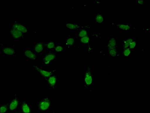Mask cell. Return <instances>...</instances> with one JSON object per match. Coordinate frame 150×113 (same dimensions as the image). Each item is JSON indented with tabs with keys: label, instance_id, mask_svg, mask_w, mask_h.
Instances as JSON below:
<instances>
[{
	"label": "cell",
	"instance_id": "1",
	"mask_svg": "<svg viewBox=\"0 0 150 113\" xmlns=\"http://www.w3.org/2000/svg\"><path fill=\"white\" fill-rule=\"evenodd\" d=\"M52 98L51 97L44 96L37 102H34L36 106V111L38 112H48L52 109Z\"/></svg>",
	"mask_w": 150,
	"mask_h": 113
},
{
	"label": "cell",
	"instance_id": "2",
	"mask_svg": "<svg viewBox=\"0 0 150 113\" xmlns=\"http://www.w3.org/2000/svg\"><path fill=\"white\" fill-rule=\"evenodd\" d=\"M82 83L86 90L93 87L94 84V74L92 66H87L82 75Z\"/></svg>",
	"mask_w": 150,
	"mask_h": 113
},
{
	"label": "cell",
	"instance_id": "3",
	"mask_svg": "<svg viewBox=\"0 0 150 113\" xmlns=\"http://www.w3.org/2000/svg\"><path fill=\"white\" fill-rule=\"evenodd\" d=\"M1 51L2 54L7 57H17L21 54L22 51H18L14 44L7 45L1 43Z\"/></svg>",
	"mask_w": 150,
	"mask_h": 113
},
{
	"label": "cell",
	"instance_id": "4",
	"mask_svg": "<svg viewBox=\"0 0 150 113\" xmlns=\"http://www.w3.org/2000/svg\"><path fill=\"white\" fill-rule=\"evenodd\" d=\"M33 69L39 75V76L43 81H45L54 73L57 72L56 68H52L50 69H43L39 65L36 64L33 65Z\"/></svg>",
	"mask_w": 150,
	"mask_h": 113
},
{
	"label": "cell",
	"instance_id": "5",
	"mask_svg": "<svg viewBox=\"0 0 150 113\" xmlns=\"http://www.w3.org/2000/svg\"><path fill=\"white\" fill-rule=\"evenodd\" d=\"M57 60V54L53 51H46L42 57L43 66H50Z\"/></svg>",
	"mask_w": 150,
	"mask_h": 113
},
{
	"label": "cell",
	"instance_id": "6",
	"mask_svg": "<svg viewBox=\"0 0 150 113\" xmlns=\"http://www.w3.org/2000/svg\"><path fill=\"white\" fill-rule=\"evenodd\" d=\"M21 97L18 94H15L13 97L9 100L8 103L9 106V112L12 113H19L20 107Z\"/></svg>",
	"mask_w": 150,
	"mask_h": 113
},
{
	"label": "cell",
	"instance_id": "7",
	"mask_svg": "<svg viewBox=\"0 0 150 113\" xmlns=\"http://www.w3.org/2000/svg\"><path fill=\"white\" fill-rule=\"evenodd\" d=\"M64 26L66 29L71 31H77L81 28H85L91 30V28L90 25L80 24L74 21H67L64 23Z\"/></svg>",
	"mask_w": 150,
	"mask_h": 113
},
{
	"label": "cell",
	"instance_id": "8",
	"mask_svg": "<svg viewBox=\"0 0 150 113\" xmlns=\"http://www.w3.org/2000/svg\"><path fill=\"white\" fill-rule=\"evenodd\" d=\"M9 34L10 37L16 43L20 40L25 39V34L14 28L10 26L9 28Z\"/></svg>",
	"mask_w": 150,
	"mask_h": 113
},
{
	"label": "cell",
	"instance_id": "9",
	"mask_svg": "<svg viewBox=\"0 0 150 113\" xmlns=\"http://www.w3.org/2000/svg\"><path fill=\"white\" fill-rule=\"evenodd\" d=\"M60 79L58 76L53 74L45 81V83L49 89L55 90L58 85Z\"/></svg>",
	"mask_w": 150,
	"mask_h": 113
},
{
	"label": "cell",
	"instance_id": "10",
	"mask_svg": "<svg viewBox=\"0 0 150 113\" xmlns=\"http://www.w3.org/2000/svg\"><path fill=\"white\" fill-rule=\"evenodd\" d=\"M11 26L23 33L25 35H28L30 32V28L28 27L27 25L21 21H13L12 22Z\"/></svg>",
	"mask_w": 150,
	"mask_h": 113
},
{
	"label": "cell",
	"instance_id": "11",
	"mask_svg": "<svg viewBox=\"0 0 150 113\" xmlns=\"http://www.w3.org/2000/svg\"><path fill=\"white\" fill-rule=\"evenodd\" d=\"M21 54L23 57L28 60L35 61L39 59L38 54H37L32 48H25L22 51Z\"/></svg>",
	"mask_w": 150,
	"mask_h": 113
},
{
	"label": "cell",
	"instance_id": "12",
	"mask_svg": "<svg viewBox=\"0 0 150 113\" xmlns=\"http://www.w3.org/2000/svg\"><path fill=\"white\" fill-rule=\"evenodd\" d=\"M77 42V38L76 36L72 33H67L64 44L67 48H74Z\"/></svg>",
	"mask_w": 150,
	"mask_h": 113
},
{
	"label": "cell",
	"instance_id": "13",
	"mask_svg": "<svg viewBox=\"0 0 150 113\" xmlns=\"http://www.w3.org/2000/svg\"><path fill=\"white\" fill-rule=\"evenodd\" d=\"M32 49L38 54H43L46 51L45 42L39 40L34 43Z\"/></svg>",
	"mask_w": 150,
	"mask_h": 113
},
{
	"label": "cell",
	"instance_id": "14",
	"mask_svg": "<svg viewBox=\"0 0 150 113\" xmlns=\"http://www.w3.org/2000/svg\"><path fill=\"white\" fill-rule=\"evenodd\" d=\"M33 111V106L27 100H22L19 113H31Z\"/></svg>",
	"mask_w": 150,
	"mask_h": 113
},
{
	"label": "cell",
	"instance_id": "15",
	"mask_svg": "<svg viewBox=\"0 0 150 113\" xmlns=\"http://www.w3.org/2000/svg\"><path fill=\"white\" fill-rule=\"evenodd\" d=\"M105 48L106 50L118 48L117 40L113 34L109 35L108 39L106 40Z\"/></svg>",
	"mask_w": 150,
	"mask_h": 113
},
{
	"label": "cell",
	"instance_id": "16",
	"mask_svg": "<svg viewBox=\"0 0 150 113\" xmlns=\"http://www.w3.org/2000/svg\"><path fill=\"white\" fill-rule=\"evenodd\" d=\"M111 24H114V27H117L118 30H123L124 31H131L132 30H136L137 26H134L132 25L127 24L123 22H118L117 23H112Z\"/></svg>",
	"mask_w": 150,
	"mask_h": 113
},
{
	"label": "cell",
	"instance_id": "17",
	"mask_svg": "<svg viewBox=\"0 0 150 113\" xmlns=\"http://www.w3.org/2000/svg\"><path fill=\"white\" fill-rule=\"evenodd\" d=\"M94 24H104L106 21V16L102 12H97L94 16Z\"/></svg>",
	"mask_w": 150,
	"mask_h": 113
},
{
	"label": "cell",
	"instance_id": "18",
	"mask_svg": "<svg viewBox=\"0 0 150 113\" xmlns=\"http://www.w3.org/2000/svg\"><path fill=\"white\" fill-rule=\"evenodd\" d=\"M88 31L89 30L85 28H81L77 30L76 35L77 40L89 35Z\"/></svg>",
	"mask_w": 150,
	"mask_h": 113
},
{
	"label": "cell",
	"instance_id": "19",
	"mask_svg": "<svg viewBox=\"0 0 150 113\" xmlns=\"http://www.w3.org/2000/svg\"><path fill=\"white\" fill-rule=\"evenodd\" d=\"M77 42L78 43L79 45H86L90 44L91 42V37L89 35L84 37L81 38L77 40Z\"/></svg>",
	"mask_w": 150,
	"mask_h": 113
},
{
	"label": "cell",
	"instance_id": "20",
	"mask_svg": "<svg viewBox=\"0 0 150 113\" xmlns=\"http://www.w3.org/2000/svg\"><path fill=\"white\" fill-rule=\"evenodd\" d=\"M46 51H53L57 46L56 41L53 39H50L48 41L45 42Z\"/></svg>",
	"mask_w": 150,
	"mask_h": 113
},
{
	"label": "cell",
	"instance_id": "21",
	"mask_svg": "<svg viewBox=\"0 0 150 113\" xmlns=\"http://www.w3.org/2000/svg\"><path fill=\"white\" fill-rule=\"evenodd\" d=\"M135 38V37H127L126 39L122 40V46L121 49H124L129 48L130 43Z\"/></svg>",
	"mask_w": 150,
	"mask_h": 113
},
{
	"label": "cell",
	"instance_id": "22",
	"mask_svg": "<svg viewBox=\"0 0 150 113\" xmlns=\"http://www.w3.org/2000/svg\"><path fill=\"white\" fill-rule=\"evenodd\" d=\"M120 54L123 56L125 57L130 58L132 56L133 51L130 48H128L124 49H121L119 51Z\"/></svg>",
	"mask_w": 150,
	"mask_h": 113
},
{
	"label": "cell",
	"instance_id": "23",
	"mask_svg": "<svg viewBox=\"0 0 150 113\" xmlns=\"http://www.w3.org/2000/svg\"><path fill=\"white\" fill-rule=\"evenodd\" d=\"M66 47L64 44L57 45L53 51L57 54H61L65 51Z\"/></svg>",
	"mask_w": 150,
	"mask_h": 113
},
{
	"label": "cell",
	"instance_id": "24",
	"mask_svg": "<svg viewBox=\"0 0 150 113\" xmlns=\"http://www.w3.org/2000/svg\"><path fill=\"white\" fill-rule=\"evenodd\" d=\"M107 52L109 56L112 58L116 57L120 55L119 50H118V48L107 50Z\"/></svg>",
	"mask_w": 150,
	"mask_h": 113
},
{
	"label": "cell",
	"instance_id": "25",
	"mask_svg": "<svg viewBox=\"0 0 150 113\" xmlns=\"http://www.w3.org/2000/svg\"><path fill=\"white\" fill-rule=\"evenodd\" d=\"M9 112V106L7 102H1L0 113H7Z\"/></svg>",
	"mask_w": 150,
	"mask_h": 113
},
{
	"label": "cell",
	"instance_id": "26",
	"mask_svg": "<svg viewBox=\"0 0 150 113\" xmlns=\"http://www.w3.org/2000/svg\"><path fill=\"white\" fill-rule=\"evenodd\" d=\"M139 40L137 39H134V40L130 43L129 48L131 49L133 51H135L136 50L137 47L139 44Z\"/></svg>",
	"mask_w": 150,
	"mask_h": 113
},
{
	"label": "cell",
	"instance_id": "27",
	"mask_svg": "<svg viewBox=\"0 0 150 113\" xmlns=\"http://www.w3.org/2000/svg\"><path fill=\"white\" fill-rule=\"evenodd\" d=\"M136 3L139 6H145L146 5V1L137 0V1H136Z\"/></svg>",
	"mask_w": 150,
	"mask_h": 113
},
{
	"label": "cell",
	"instance_id": "28",
	"mask_svg": "<svg viewBox=\"0 0 150 113\" xmlns=\"http://www.w3.org/2000/svg\"><path fill=\"white\" fill-rule=\"evenodd\" d=\"M93 3H94L97 6H99L100 5L102 4L103 3V1H102V0H99V1H93Z\"/></svg>",
	"mask_w": 150,
	"mask_h": 113
}]
</instances>
